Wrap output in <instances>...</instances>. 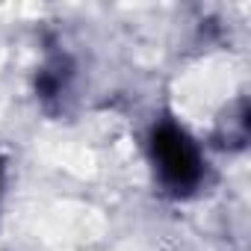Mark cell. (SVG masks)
Wrapping results in <instances>:
<instances>
[{"label":"cell","instance_id":"6da1fadb","mask_svg":"<svg viewBox=\"0 0 251 251\" xmlns=\"http://www.w3.org/2000/svg\"><path fill=\"white\" fill-rule=\"evenodd\" d=\"M148 160L160 186L172 195H192L204 180V154L192 133L175 118H157L148 130Z\"/></svg>","mask_w":251,"mask_h":251},{"label":"cell","instance_id":"7a4b0ae2","mask_svg":"<svg viewBox=\"0 0 251 251\" xmlns=\"http://www.w3.org/2000/svg\"><path fill=\"white\" fill-rule=\"evenodd\" d=\"M0 198H3V160H0Z\"/></svg>","mask_w":251,"mask_h":251}]
</instances>
